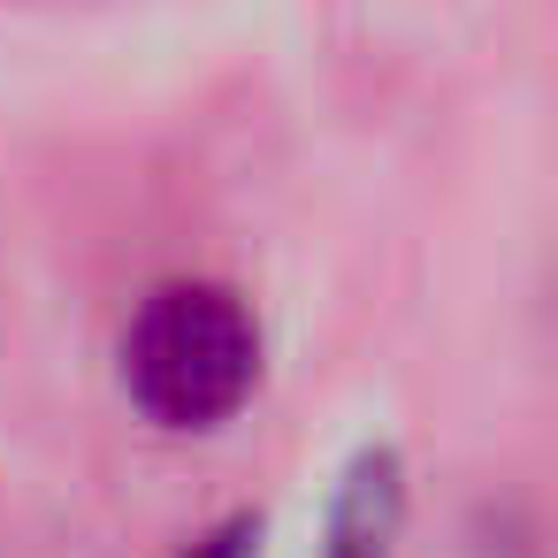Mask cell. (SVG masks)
Returning a JSON list of instances; mask_svg holds the SVG:
<instances>
[{
	"instance_id": "2",
	"label": "cell",
	"mask_w": 558,
	"mask_h": 558,
	"mask_svg": "<svg viewBox=\"0 0 558 558\" xmlns=\"http://www.w3.org/2000/svg\"><path fill=\"white\" fill-rule=\"evenodd\" d=\"M192 558H245V527H230V535H215V543H199Z\"/></svg>"
},
{
	"instance_id": "1",
	"label": "cell",
	"mask_w": 558,
	"mask_h": 558,
	"mask_svg": "<svg viewBox=\"0 0 558 558\" xmlns=\"http://www.w3.org/2000/svg\"><path fill=\"white\" fill-rule=\"evenodd\" d=\"M260 375L253 314L215 283H169L138 306L123 337V390L161 428H215L245 405Z\"/></svg>"
}]
</instances>
